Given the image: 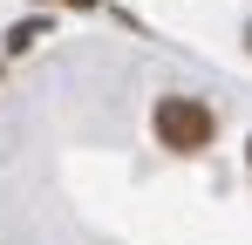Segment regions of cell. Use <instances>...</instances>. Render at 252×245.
Wrapping results in <instances>:
<instances>
[{"label":"cell","instance_id":"7a4b0ae2","mask_svg":"<svg viewBox=\"0 0 252 245\" xmlns=\"http://www.w3.org/2000/svg\"><path fill=\"white\" fill-rule=\"evenodd\" d=\"M41 34H48V21H14V28H7V55H21V48H34Z\"/></svg>","mask_w":252,"mask_h":245},{"label":"cell","instance_id":"3957f363","mask_svg":"<svg viewBox=\"0 0 252 245\" xmlns=\"http://www.w3.org/2000/svg\"><path fill=\"white\" fill-rule=\"evenodd\" d=\"M246 163H252V143H246Z\"/></svg>","mask_w":252,"mask_h":245},{"label":"cell","instance_id":"6da1fadb","mask_svg":"<svg viewBox=\"0 0 252 245\" xmlns=\"http://www.w3.org/2000/svg\"><path fill=\"white\" fill-rule=\"evenodd\" d=\"M150 129H157V143H164V150L198 157V150H211V136H218V116H211L198 95H164V102H157V116H150Z\"/></svg>","mask_w":252,"mask_h":245}]
</instances>
